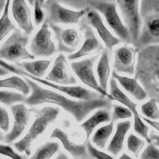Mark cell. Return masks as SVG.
Listing matches in <instances>:
<instances>
[{
    "mask_svg": "<svg viewBox=\"0 0 159 159\" xmlns=\"http://www.w3.org/2000/svg\"><path fill=\"white\" fill-rule=\"evenodd\" d=\"M31 89V94L24 101L29 106L43 103L54 104L59 106L70 113L76 122H81L92 111L98 109L110 110L112 107L111 99L101 96L91 100H74L50 89L44 88L29 78H25Z\"/></svg>",
    "mask_w": 159,
    "mask_h": 159,
    "instance_id": "6da1fadb",
    "label": "cell"
},
{
    "mask_svg": "<svg viewBox=\"0 0 159 159\" xmlns=\"http://www.w3.org/2000/svg\"><path fill=\"white\" fill-rule=\"evenodd\" d=\"M60 113L58 107L45 106L35 111V118L25 136L14 143L15 148L20 152H24L27 156L31 153L32 143L41 135L50 124L54 122Z\"/></svg>",
    "mask_w": 159,
    "mask_h": 159,
    "instance_id": "7a4b0ae2",
    "label": "cell"
},
{
    "mask_svg": "<svg viewBox=\"0 0 159 159\" xmlns=\"http://www.w3.org/2000/svg\"><path fill=\"white\" fill-rule=\"evenodd\" d=\"M1 66L5 68L11 73L19 75L20 76H23L24 77L29 78L31 80H34L35 81L44 84L47 86L50 87L54 89H56L58 91L61 92L72 98L80 100H91L94 99H97L101 96H104L98 92L89 90L81 86H70L59 84L48 81L44 79L36 78L27 73L23 69L15 66L11 64H9L5 61V60L2 59H1Z\"/></svg>",
    "mask_w": 159,
    "mask_h": 159,
    "instance_id": "3957f363",
    "label": "cell"
},
{
    "mask_svg": "<svg viewBox=\"0 0 159 159\" xmlns=\"http://www.w3.org/2000/svg\"><path fill=\"white\" fill-rule=\"evenodd\" d=\"M29 35L16 29L4 40L0 47V58L16 64L22 60H33L35 57L27 49Z\"/></svg>",
    "mask_w": 159,
    "mask_h": 159,
    "instance_id": "277c9868",
    "label": "cell"
},
{
    "mask_svg": "<svg viewBox=\"0 0 159 159\" xmlns=\"http://www.w3.org/2000/svg\"><path fill=\"white\" fill-rule=\"evenodd\" d=\"M89 6L104 16L108 26L121 41L126 43H132L130 32L119 16L114 1H89Z\"/></svg>",
    "mask_w": 159,
    "mask_h": 159,
    "instance_id": "5b68a950",
    "label": "cell"
},
{
    "mask_svg": "<svg viewBox=\"0 0 159 159\" xmlns=\"http://www.w3.org/2000/svg\"><path fill=\"white\" fill-rule=\"evenodd\" d=\"M43 8L46 11L45 21L55 24H76L86 16L90 7L81 10H73L66 8L55 1H45Z\"/></svg>",
    "mask_w": 159,
    "mask_h": 159,
    "instance_id": "8992f818",
    "label": "cell"
},
{
    "mask_svg": "<svg viewBox=\"0 0 159 159\" xmlns=\"http://www.w3.org/2000/svg\"><path fill=\"white\" fill-rule=\"evenodd\" d=\"M119 7L122 19L131 35L132 43H135L142 30L140 11V0H113Z\"/></svg>",
    "mask_w": 159,
    "mask_h": 159,
    "instance_id": "52a82bcc",
    "label": "cell"
},
{
    "mask_svg": "<svg viewBox=\"0 0 159 159\" xmlns=\"http://www.w3.org/2000/svg\"><path fill=\"white\" fill-rule=\"evenodd\" d=\"M99 58V53H97L80 61H73L70 64L71 68L76 76L83 83L90 88L96 91L102 95L111 100H114L112 96L110 94L101 88L99 82L97 81L94 76L93 67L94 63Z\"/></svg>",
    "mask_w": 159,
    "mask_h": 159,
    "instance_id": "ba28073f",
    "label": "cell"
},
{
    "mask_svg": "<svg viewBox=\"0 0 159 159\" xmlns=\"http://www.w3.org/2000/svg\"><path fill=\"white\" fill-rule=\"evenodd\" d=\"M52 35L48 24L44 21L30 43V53L35 57H49L57 52Z\"/></svg>",
    "mask_w": 159,
    "mask_h": 159,
    "instance_id": "9c48e42d",
    "label": "cell"
},
{
    "mask_svg": "<svg viewBox=\"0 0 159 159\" xmlns=\"http://www.w3.org/2000/svg\"><path fill=\"white\" fill-rule=\"evenodd\" d=\"M48 25L57 42V52L68 54L75 52L81 41L80 30L79 31L75 28H63L52 23Z\"/></svg>",
    "mask_w": 159,
    "mask_h": 159,
    "instance_id": "30bf717a",
    "label": "cell"
},
{
    "mask_svg": "<svg viewBox=\"0 0 159 159\" xmlns=\"http://www.w3.org/2000/svg\"><path fill=\"white\" fill-rule=\"evenodd\" d=\"M80 30L84 35V41L78 50L68 55V59L71 61L89 55L99 53L104 49L103 45L96 37L92 27L84 20H81L80 22Z\"/></svg>",
    "mask_w": 159,
    "mask_h": 159,
    "instance_id": "8fae6325",
    "label": "cell"
},
{
    "mask_svg": "<svg viewBox=\"0 0 159 159\" xmlns=\"http://www.w3.org/2000/svg\"><path fill=\"white\" fill-rule=\"evenodd\" d=\"M84 20L96 30L106 49L109 52H111L115 46L121 42V40L114 36L107 28L99 12L96 10L90 7Z\"/></svg>",
    "mask_w": 159,
    "mask_h": 159,
    "instance_id": "7c38bea8",
    "label": "cell"
},
{
    "mask_svg": "<svg viewBox=\"0 0 159 159\" xmlns=\"http://www.w3.org/2000/svg\"><path fill=\"white\" fill-rule=\"evenodd\" d=\"M14 122L11 130L4 137L6 143H11L19 138L24 132L30 120V110L24 104H18L11 107Z\"/></svg>",
    "mask_w": 159,
    "mask_h": 159,
    "instance_id": "4fadbf2b",
    "label": "cell"
},
{
    "mask_svg": "<svg viewBox=\"0 0 159 159\" xmlns=\"http://www.w3.org/2000/svg\"><path fill=\"white\" fill-rule=\"evenodd\" d=\"M135 50L127 44L116 48L114 51V70L132 75L135 73Z\"/></svg>",
    "mask_w": 159,
    "mask_h": 159,
    "instance_id": "5bb4252c",
    "label": "cell"
},
{
    "mask_svg": "<svg viewBox=\"0 0 159 159\" xmlns=\"http://www.w3.org/2000/svg\"><path fill=\"white\" fill-rule=\"evenodd\" d=\"M45 80L59 84L70 85L76 83V78L69 71L67 60L63 53L58 55Z\"/></svg>",
    "mask_w": 159,
    "mask_h": 159,
    "instance_id": "9a60e30c",
    "label": "cell"
},
{
    "mask_svg": "<svg viewBox=\"0 0 159 159\" xmlns=\"http://www.w3.org/2000/svg\"><path fill=\"white\" fill-rule=\"evenodd\" d=\"M11 12L20 29L29 35L34 30V26L32 20L31 10L26 0H12Z\"/></svg>",
    "mask_w": 159,
    "mask_h": 159,
    "instance_id": "2e32d148",
    "label": "cell"
},
{
    "mask_svg": "<svg viewBox=\"0 0 159 159\" xmlns=\"http://www.w3.org/2000/svg\"><path fill=\"white\" fill-rule=\"evenodd\" d=\"M50 138L57 139L62 143L64 148L68 151L75 159H80L89 155L86 145L77 144L71 141L66 132L59 128H55L50 135Z\"/></svg>",
    "mask_w": 159,
    "mask_h": 159,
    "instance_id": "e0dca14e",
    "label": "cell"
},
{
    "mask_svg": "<svg viewBox=\"0 0 159 159\" xmlns=\"http://www.w3.org/2000/svg\"><path fill=\"white\" fill-rule=\"evenodd\" d=\"M112 77L118 81L122 88L136 100L142 101L146 99L147 96V93L139 83L136 78H130L120 75L115 70L112 71Z\"/></svg>",
    "mask_w": 159,
    "mask_h": 159,
    "instance_id": "ac0fdd59",
    "label": "cell"
},
{
    "mask_svg": "<svg viewBox=\"0 0 159 159\" xmlns=\"http://www.w3.org/2000/svg\"><path fill=\"white\" fill-rule=\"evenodd\" d=\"M131 127L130 120L118 122L116 125L115 134L107 148V150L114 155L119 154L124 148L125 135Z\"/></svg>",
    "mask_w": 159,
    "mask_h": 159,
    "instance_id": "d6986e66",
    "label": "cell"
},
{
    "mask_svg": "<svg viewBox=\"0 0 159 159\" xmlns=\"http://www.w3.org/2000/svg\"><path fill=\"white\" fill-rule=\"evenodd\" d=\"M109 52L107 49H104L101 52L96 66V73L99 84L101 88L106 92L111 71Z\"/></svg>",
    "mask_w": 159,
    "mask_h": 159,
    "instance_id": "ffe728a7",
    "label": "cell"
},
{
    "mask_svg": "<svg viewBox=\"0 0 159 159\" xmlns=\"http://www.w3.org/2000/svg\"><path fill=\"white\" fill-rule=\"evenodd\" d=\"M111 118L109 110L104 108L99 109L89 118L83 122L80 127L86 132V140H88L89 136L98 125L104 122H110Z\"/></svg>",
    "mask_w": 159,
    "mask_h": 159,
    "instance_id": "44dd1931",
    "label": "cell"
},
{
    "mask_svg": "<svg viewBox=\"0 0 159 159\" xmlns=\"http://www.w3.org/2000/svg\"><path fill=\"white\" fill-rule=\"evenodd\" d=\"M51 61L49 60H38L19 62L17 63V65L27 73L36 78H41L50 67Z\"/></svg>",
    "mask_w": 159,
    "mask_h": 159,
    "instance_id": "7402d4cb",
    "label": "cell"
},
{
    "mask_svg": "<svg viewBox=\"0 0 159 159\" xmlns=\"http://www.w3.org/2000/svg\"><path fill=\"white\" fill-rule=\"evenodd\" d=\"M110 86V94L112 96L114 100L117 101L126 107L129 108L133 113V116L138 115L137 104L132 101L119 87L117 81L112 78L109 82Z\"/></svg>",
    "mask_w": 159,
    "mask_h": 159,
    "instance_id": "603a6c76",
    "label": "cell"
},
{
    "mask_svg": "<svg viewBox=\"0 0 159 159\" xmlns=\"http://www.w3.org/2000/svg\"><path fill=\"white\" fill-rule=\"evenodd\" d=\"M0 86L1 88H10L16 89L20 91L24 96H27L30 92V87L26 80H24L17 76H10L0 81Z\"/></svg>",
    "mask_w": 159,
    "mask_h": 159,
    "instance_id": "cb8c5ba5",
    "label": "cell"
},
{
    "mask_svg": "<svg viewBox=\"0 0 159 159\" xmlns=\"http://www.w3.org/2000/svg\"><path fill=\"white\" fill-rule=\"evenodd\" d=\"M147 37L159 39V16H151L147 19L144 29L135 43H141Z\"/></svg>",
    "mask_w": 159,
    "mask_h": 159,
    "instance_id": "d4e9b609",
    "label": "cell"
},
{
    "mask_svg": "<svg viewBox=\"0 0 159 159\" xmlns=\"http://www.w3.org/2000/svg\"><path fill=\"white\" fill-rule=\"evenodd\" d=\"M11 0H6L4 7L1 11L2 15L0 19V40L1 42L11 32L16 29L15 24L9 17V8Z\"/></svg>",
    "mask_w": 159,
    "mask_h": 159,
    "instance_id": "484cf974",
    "label": "cell"
},
{
    "mask_svg": "<svg viewBox=\"0 0 159 159\" xmlns=\"http://www.w3.org/2000/svg\"><path fill=\"white\" fill-rule=\"evenodd\" d=\"M114 130V122H111L109 124L99 128L92 137L93 142L98 147L104 148L107 142L111 135Z\"/></svg>",
    "mask_w": 159,
    "mask_h": 159,
    "instance_id": "4316f807",
    "label": "cell"
},
{
    "mask_svg": "<svg viewBox=\"0 0 159 159\" xmlns=\"http://www.w3.org/2000/svg\"><path fill=\"white\" fill-rule=\"evenodd\" d=\"M60 145L55 142H48L37 148L30 159H50L58 150Z\"/></svg>",
    "mask_w": 159,
    "mask_h": 159,
    "instance_id": "83f0119b",
    "label": "cell"
},
{
    "mask_svg": "<svg viewBox=\"0 0 159 159\" xmlns=\"http://www.w3.org/2000/svg\"><path fill=\"white\" fill-rule=\"evenodd\" d=\"M157 101L151 99L141 106V112L146 118L151 120H159V109L157 106Z\"/></svg>",
    "mask_w": 159,
    "mask_h": 159,
    "instance_id": "f1b7e54d",
    "label": "cell"
},
{
    "mask_svg": "<svg viewBox=\"0 0 159 159\" xmlns=\"http://www.w3.org/2000/svg\"><path fill=\"white\" fill-rule=\"evenodd\" d=\"M25 98V96L22 93L8 90H1L0 91V101L6 106L24 101Z\"/></svg>",
    "mask_w": 159,
    "mask_h": 159,
    "instance_id": "f546056e",
    "label": "cell"
},
{
    "mask_svg": "<svg viewBox=\"0 0 159 159\" xmlns=\"http://www.w3.org/2000/svg\"><path fill=\"white\" fill-rule=\"evenodd\" d=\"M134 129L135 132L143 138L148 143H152V141L148 135V127L143 122V119L139 114L134 116Z\"/></svg>",
    "mask_w": 159,
    "mask_h": 159,
    "instance_id": "4dcf8cb0",
    "label": "cell"
},
{
    "mask_svg": "<svg viewBox=\"0 0 159 159\" xmlns=\"http://www.w3.org/2000/svg\"><path fill=\"white\" fill-rule=\"evenodd\" d=\"M145 145V142L135 135L133 134H130L127 140V147L129 152L138 157L139 153Z\"/></svg>",
    "mask_w": 159,
    "mask_h": 159,
    "instance_id": "1f68e13d",
    "label": "cell"
},
{
    "mask_svg": "<svg viewBox=\"0 0 159 159\" xmlns=\"http://www.w3.org/2000/svg\"><path fill=\"white\" fill-rule=\"evenodd\" d=\"M132 116L133 113L129 108L120 105H114L113 112L112 114V120L113 121L130 118Z\"/></svg>",
    "mask_w": 159,
    "mask_h": 159,
    "instance_id": "d6a6232c",
    "label": "cell"
},
{
    "mask_svg": "<svg viewBox=\"0 0 159 159\" xmlns=\"http://www.w3.org/2000/svg\"><path fill=\"white\" fill-rule=\"evenodd\" d=\"M47 1H55L66 6L75 9L76 10H81L85 9L89 6V0H46Z\"/></svg>",
    "mask_w": 159,
    "mask_h": 159,
    "instance_id": "836d02e7",
    "label": "cell"
},
{
    "mask_svg": "<svg viewBox=\"0 0 159 159\" xmlns=\"http://www.w3.org/2000/svg\"><path fill=\"white\" fill-rule=\"evenodd\" d=\"M34 20L36 26L42 24L45 20V15L42 9V6L39 0H34Z\"/></svg>",
    "mask_w": 159,
    "mask_h": 159,
    "instance_id": "e575fe53",
    "label": "cell"
},
{
    "mask_svg": "<svg viewBox=\"0 0 159 159\" xmlns=\"http://www.w3.org/2000/svg\"><path fill=\"white\" fill-rule=\"evenodd\" d=\"M86 145L88 153L94 159H114L111 155L95 148L90 141H88Z\"/></svg>",
    "mask_w": 159,
    "mask_h": 159,
    "instance_id": "d590c367",
    "label": "cell"
},
{
    "mask_svg": "<svg viewBox=\"0 0 159 159\" xmlns=\"http://www.w3.org/2000/svg\"><path fill=\"white\" fill-rule=\"evenodd\" d=\"M140 159H159V149L153 143H149L142 152Z\"/></svg>",
    "mask_w": 159,
    "mask_h": 159,
    "instance_id": "8d00e7d4",
    "label": "cell"
},
{
    "mask_svg": "<svg viewBox=\"0 0 159 159\" xmlns=\"http://www.w3.org/2000/svg\"><path fill=\"white\" fill-rule=\"evenodd\" d=\"M0 153L2 155L7 157L11 159H26L25 157L17 153L12 148L8 145L1 144L0 146Z\"/></svg>",
    "mask_w": 159,
    "mask_h": 159,
    "instance_id": "74e56055",
    "label": "cell"
},
{
    "mask_svg": "<svg viewBox=\"0 0 159 159\" xmlns=\"http://www.w3.org/2000/svg\"><path fill=\"white\" fill-rule=\"evenodd\" d=\"M10 119L9 116L5 108L0 107V127L4 132H7L9 129Z\"/></svg>",
    "mask_w": 159,
    "mask_h": 159,
    "instance_id": "f35d334b",
    "label": "cell"
},
{
    "mask_svg": "<svg viewBox=\"0 0 159 159\" xmlns=\"http://www.w3.org/2000/svg\"><path fill=\"white\" fill-rule=\"evenodd\" d=\"M142 118L143 119V120L147 123L148 124H149L150 126H152L153 128H154L155 129H156L158 132H159V121L158 120H151L150 119L146 118L145 117H142Z\"/></svg>",
    "mask_w": 159,
    "mask_h": 159,
    "instance_id": "ab89813d",
    "label": "cell"
},
{
    "mask_svg": "<svg viewBox=\"0 0 159 159\" xmlns=\"http://www.w3.org/2000/svg\"><path fill=\"white\" fill-rule=\"evenodd\" d=\"M152 143H153L156 147H159V135L155 134H151L150 135Z\"/></svg>",
    "mask_w": 159,
    "mask_h": 159,
    "instance_id": "60d3db41",
    "label": "cell"
},
{
    "mask_svg": "<svg viewBox=\"0 0 159 159\" xmlns=\"http://www.w3.org/2000/svg\"><path fill=\"white\" fill-rule=\"evenodd\" d=\"M9 73H10V71L9 70H7V69H6L5 68H4L2 66H1V68H0V76H1L7 75Z\"/></svg>",
    "mask_w": 159,
    "mask_h": 159,
    "instance_id": "b9f144b4",
    "label": "cell"
},
{
    "mask_svg": "<svg viewBox=\"0 0 159 159\" xmlns=\"http://www.w3.org/2000/svg\"><path fill=\"white\" fill-rule=\"evenodd\" d=\"M55 159H69V158L63 153H60Z\"/></svg>",
    "mask_w": 159,
    "mask_h": 159,
    "instance_id": "7bdbcfd3",
    "label": "cell"
},
{
    "mask_svg": "<svg viewBox=\"0 0 159 159\" xmlns=\"http://www.w3.org/2000/svg\"><path fill=\"white\" fill-rule=\"evenodd\" d=\"M119 159H133V158L129 155H128L126 153H123Z\"/></svg>",
    "mask_w": 159,
    "mask_h": 159,
    "instance_id": "ee69618b",
    "label": "cell"
},
{
    "mask_svg": "<svg viewBox=\"0 0 159 159\" xmlns=\"http://www.w3.org/2000/svg\"><path fill=\"white\" fill-rule=\"evenodd\" d=\"M6 0H0V11L1 12L4 7Z\"/></svg>",
    "mask_w": 159,
    "mask_h": 159,
    "instance_id": "f6af8a7d",
    "label": "cell"
},
{
    "mask_svg": "<svg viewBox=\"0 0 159 159\" xmlns=\"http://www.w3.org/2000/svg\"><path fill=\"white\" fill-rule=\"evenodd\" d=\"M155 77L157 79V80L159 81V68L155 71Z\"/></svg>",
    "mask_w": 159,
    "mask_h": 159,
    "instance_id": "bcb514c9",
    "label": "cell"
},
{
    "mask_svg": "<svg viewBox=\"0 0 159 159\" xmlns=\"http://www.w3.org/2000/svg\"><path fill=\"white\" fill-rule=\"evenodd\" d=\"M80 159H94V158H93L92 157H91L89 154V155H88L87 157H85L84 158H80Z\"/></svg>",
    "mask_w": 159,
    "mask_h": 159,
    "instance_id": "7dc6e473",
    "label": "cell"
},
{
    "mask_svg": "<svg viewBox=\"0 0 159 159\" xmlns=\"http://www.w3.org/2000/svg\"><path fill=\"white\" fill-rule=\"evenodd\" d=\"M27 1L29 2V3H30V4L31 6H33V5H34V0H27Z\"/></svg>",
    "mask_w": 159,
    "mask_h": 159,
    "instance_id": "c3c4849f",
    "label": "cell"
},
{
    "mask_svg": "<svg viewBox=\"0 0 159 159\" xmlns=\"http://www.w3.org/2000/svg\"><path fill=\"white\" fill-rule=\"evenodd\" d=\"M45 1H46V0H39V1H40V4H42V6H43V3L45 2Z\"/></svg>",
    "mask_w": 159,
    "mask_h": 159,
    "instance_id": "681fc988",
    "label": "cell"
},
{
    "mask_svg": "<svg viewBox=\"0 0 159 159\" xmlns=\"http://www.w3.org/2000/svg\"><path fill=\"white\" fill-rule=\"evenodd\" d=\"M89 1H114L113 0H89Z\"/></svg>",
    "mask_w": 159,
    "mask_h": 159,
    "instance_id": "f907efd6",
    "label": "cell"
},
{
    "mask_svg": "<svg viewBox=\"0 0 159 159\" xmlns=\"http://www.w3.org/2000/svg\"><path fill=\"white\" fill-rule=\"evenodd\" d=\"M157 102H158V106H159V100L157 101Z\"/></svg>",
    "mask_w": 159,
    "mask_h": 159,
    "instance_id": "816d5d0a",
    "label": "cell"
},
{
    "mask_svg": "<svg viewBox=\"0 0 159 159\" xmlns=\"http://www.w3.org/2000/svg\"><path fill=\"white\" fill-rule=\"evenodd\" d=\"M1 159H3V158H1Z\"/></svg>",
    "mask_w": 159,
    "mask_h": 159,
    "instance_id": "f5cc1de1",
    "label": "cell"
}]
</instances>
